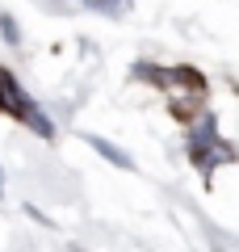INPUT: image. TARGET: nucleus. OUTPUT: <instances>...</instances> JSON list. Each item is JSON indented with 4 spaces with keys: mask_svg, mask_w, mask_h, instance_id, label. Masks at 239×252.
<instances>
[{
    "mask_svg": "<svg viewBox=\"0 0 239 252\" xmlns=\"http://www.w3.org/2000/svg\"><path fill=\"white\" fill-rule=\"evenodd\" d=\"M189 160L202 168V177H214L218 164L235 160V147L218 139V122H214V114H197L193 118V126H189Z\"/></svg>",
    "mask_w": 239,
    "mask_h": 252,
    "instance_id": "obj_1",
    "label": "nucleus"
},
{
    "mask_svg": "<svg viewBox=\"0 0 239 252\" xmlns=\"http://www.w3.org/2000/svg\"><path fill=\"white\" fill-rule=\"evenodd\" d=\"M0 114H13V118H21V122L34 130V135H42V139H55V126H51V118L42 114V109L34 105V101L21 93V84L13 80V72L9 67H0Z\"/></svg>",
    "mask_w": 239,
    "mask_h": 252,
    "instance_id": "obj_2",
    "label": "nucleus"
},
{
    "mask_svg": "<svg viewBox=\"0 0 239 252\" xmlns=\"http://www.w3.org/2000/svg\"><path fill=\"white\" fill-rule=\"evenodd\" d=\"M84 143H89L97 156H105L109 164H118V168H134V164H130V156H126V152H118V147L109 143V139H101V135H84Z\"/></svg>",
    "mask_w": 239,
    "mask_h": 252,
    "instance_id": "obj_3",
    "label": "nucleus"
},
{
    "mask_svg": "<svg viewBox=\"0 0 239 252\" xmlns=\"http://www.w3.org/2000/svg\"><path fill=\"white\" fill-rule=\"evenodd\" d=\"M0 34H4L9 46H21V30H17V21H13L9 13H0Z\"/></svg>",
    "mask_w": 239,
    "mask_h": 252,
    "instance_id": "obj_4",
    "label": "nucleus"
},
{
    "mask_svg": "<svg viewBox=\"0 0 239 252\" xmlns=\"http://www.w3.org/2000/svg\"><path fill=\"white\" fill-rule=\"evenodd\" d=\"M97 9H101V13H109V17H118V13L130 9V0H97Z\"/></svg>",
    "mask_w": 239,
    "mask_h": 252,
    "instance_id": "obj_5",
    "label": "nucleus"
},
{
    "mask_svg": "<svg viewBox=\"0 0 239 252\" xmlns=\"http://www.w3.org/2000/svg\"><path fill=\"white\" fill-rule=\"evenodd\" d=\"M0 193H4V172H0Z\"/></svg>",
    "mask_w": 239,
    "mask_h": 252,
    "instance_id": "obj_6",
    "label": "nucleus"
}]
</instances>
